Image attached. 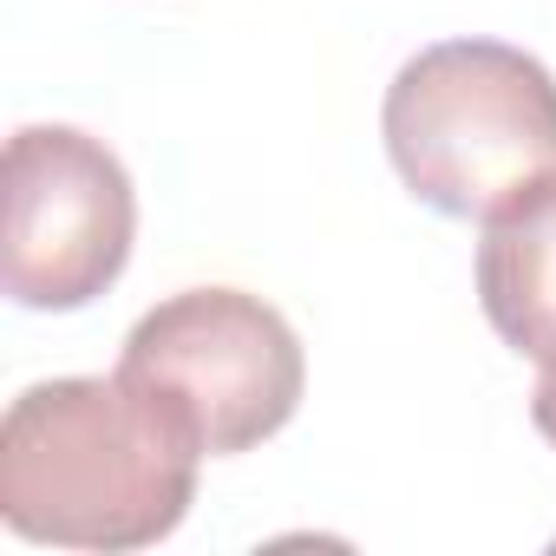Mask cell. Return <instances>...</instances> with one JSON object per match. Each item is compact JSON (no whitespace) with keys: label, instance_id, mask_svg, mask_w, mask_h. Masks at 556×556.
Segmentation results:
<instances>
[{"label":"cell","instance_id":"1","mask_svg":"<svg viewBox=\"0 0 556 556\" xmlns=\"http://www.w3.org/2000/svg\"><path fill=\"white\" fill-rule=\"evenodd\" d=\"M203 439L138 380H40L0 419V517L27 543L144 549L197 497Z\"/></svg>","mask_w":556,"mask_h":556},{"label":"cell","instance_id":"2","mask_svg":"<svg viewBox=\"0 0 556 556\" xmlns=\"http://www.w3.org/2000/svg\"><path fill=\"white\" fill-rule=\"evenodd\" d=\"M387 157L439 216H497L556 177V79L504 40H439L387 86Z\"/></svg>","mask_w":556,"mask_h":556},{"label":"cell","instance_id":"4","mask_svg":"<svg viewBox=\"0 0 556 556\" xmlns=\"http://www.w3.org/2000/svg\"><path fill=\"white\" fill-rule=\"evenodd\" d=\"M138 197L125 164L79 125L8 138V295L40 315L99 302L131 262Z\"/></svg>","mask_w":556,"mask_h":556},{"label":"cell","instance_id":"5","mask_svg":"<svg viewBox=\"0 0 556 556\" xmlns=\"http://www.w3.org/2000/svg\"><path fill=\"white\" fill-rule=\"evenodd\" d=\"M478 302L504 348L530 354L536 367L556 361V177L484 216Z\"/></svg>","mask_w":556,"mask_h":556},{"label":"cell","instance_id":"3","mask_svg":"<svg viewBox=\"0 0 556 556\" xmlns=\"http://www.w3.org/2000/svg\"><path fill=\"white\" fill-rule=\"evenodd\" d=\"M118 374L151 387L203 439L210 458L275 439L308 387L295 328L242 289H184L138 315Z\"/></svg>","mask_w":556,"mask_h":556},{"label":"cell","instance_id":"6","mask_svg":"<svg viewBox=\"0 0 556 556\" xmlns=\"http://www.w3.org/2000/svg\"><path fill=\"white\" fill-rule=\"evenodd\" d=\"M530 419H536V432L556 445V361H543V374H536V393H530Z\"/></svg>","mask_w":556,"mask_h":556}]
</instances>
